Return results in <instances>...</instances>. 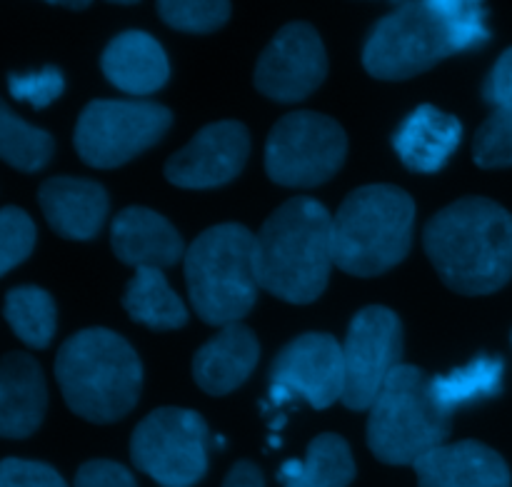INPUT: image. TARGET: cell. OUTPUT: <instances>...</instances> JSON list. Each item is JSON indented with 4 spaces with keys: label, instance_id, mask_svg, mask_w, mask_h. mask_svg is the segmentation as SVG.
Here are the masks:
<instances>
[{
    "label": "cell",
    "instance_id": "d6a6232c",
    "mask_svg": "<svg viewBox=\"0 0 512 487\" xmlns=\"http://www.w3.org/2000/svg\"><path fill=\"white\" fill-rule=\"evenodd\" d=\"M483 100L495 110H512V48L500 55L485 78Z\"/></svg>",
    "mask_w": 512,
    "mask_h": 487
},
{
    "label": "cell",
    "instance_id": "9c48e42d",
    "mask_svg": "<svg viewBox=\"0 0 512 487\" xmlns=\"http://www.w3.org/2000/svg\"><path fill=\"white\" fill-rule=\"evenodd\" d=\"M348 138L328 115L313 110L288 113L273 125L265 143V170L285 188H315L345 163Z\"/></svg>",
    "mask_w": 512,
    "mask_h": 487
},
{
    "label": "cell",
    "instance_id": "83f0119b",
    "mask_svg": "<svg viewBox=\"0 0 512 487\" xmlns=\"http://www.w3.org/2000/svg\"><path fill=\"white\" fill-rule=\"evenodd\" d=\"M473 160L480 168H512V110H493L473 140Z\"/></svg>",
    "mask_w": 512,
    "mask_h": 487
},
{
    "label": "cell",
    "instance_id": "9a60e30c",
    "mask_svg": "<svg viewBox=\"0 0 512 487\" xmlns=\"http://www.w3.org/2000/svg\"><path fill=\"white\" fill-rule=\"evenodd\" d=\"M420 487H510V468L478 440L440 445L413 465Z\"/></svg>",
    "mask_w": 512,
    "mask_h": 487
},
{
    "label": "cell",
    "instance_id": "f546056e",
    "mask_svg": "<svg viewBox=\"0 0 512 487\" xmlns=\"http://www.w3.org/2000/svg\"><path fill=\"white\" fill-rule=\"evenodd\" d=\"M8 88L15 100H25L33 108H48L55 98L63 95L65 80L58 68H43L40 73H10Z\"/></svg>",
    "mask_w": 512,
    "mask_h": 487
},
{
    "label": "cell",
    "instance_id": "3957f363",
    "mask_svg": "<svg viewBox=\"0 0 512 487\" xmlns=\"http://www.w3.org/2000/svg\"><path fill=\"white\" fill-rule=\"evenodd\" d=\"M63 398L90 423H115L135 408L143 388V365L133 345L105 328L70 335L55 358Z\"/></svg>",
    "mask_w": 512,
    "mask_h": 487
},
{
    "label": "cell",
    "instance_id": "e575fe53",
    "mask_svg": "<svg viewBox=\"0 0 512 487\" xmlns=\"http://www.w3.org/2000/svg\"><path fill=\"white\" fill-rule=\"evenodd\" d=\"M60 5H63V8H73V10L88 8V3H60Z\"/></svg>",
    "mask_w": 512,
    "mask_h": 487
},
{
    "label": "cell",
    "instance_id": "5bb4252c",
    "mask_svg": "<svg viewBox=\"0 0 512 487\" xmlns=\"http://www.w3.org/2000/svg\"><path fill=\"white\" fill-rule=\"evenodd\" d=\"M250 155L248 128L238 120L205 125L165 163V178L178 188H220L238 178Z\"/></svg>",
    "mask_w": 512,
    "mask_h": 487
},
{
    "label": "cell",
    "instance_id": "277c9868",
    "mask_svg": "<svg viewBox=\"0 0 512 487\" xmlns=\"http://www.w3.org/2000/svg\"><path fill=\"white\" fill-rule=\"evenodd\" d=\"M415 203L395 185L353 190L333 215L335 265L355 278H375L403 263L413 245Z\"/></svg>",
    "mask_w": 512,
    "mask_h": 487
},
{
    "label": "cell",
    "instance_id": "30bf717a",
    "mask_svg": "<svg viewBox=\"0 0 512 487\" xmlns=\"http://www.w3.org/2000/svg\"><path fill=\"white\" fill-rule=\"evenodd\" d=\"M130 458L160 487H193L208 473V423L195 410H153L135 428Z\"/></svg>",
    "mask_w": 512,
    "mask_h": 487
},
{
    "label": "cell",
    "instance_id": "2e32d148",
    "mask_svg": "<svg viewBox=\"0 0 512 487\" xmlns=\"http://www.w3.org/2000/svg\"><path fill=\"white\" fill-rule=\"evenodd\" d=\"M110 243L120 263L133 268H173L185 258V245L178 230L163 215L150 208H125L115 215Z\"/></svg>",
    "mask_w": 512,
    "mask_h": 487
},
{
    "label": "cell",
    "instance_id": "1f68e13d",
    "mask_svg": "<svg viewBox=\"0 0 512 487\" xmlns=\"http://www.w3.org/2000/svg\"><path fill=\"white\" fill-rule=\"evenodd\" d=\"M75 487H138L128 468L113 460H90L75 475Z\"/></svg>",
    "mask_w": 512,
    "mask_h": 487
},
{
    "label": "cell",
    "instance_id": "4dcf8cb0",
    "mask_svg": "<svg viewBox=\"0 0 512 487\" xmlns=\"http://www.w3.org/2000/svg\"><path fill=\"white\" fill-rule=\"evenodd\" d=\"M0 487H68L50 465L8 458L0 465Z\"/></svg>",
    "mask_w": 512,
    "mask_h": 487
},
{
    "label": "cell",
    "instance_id": "603a6c76",
    "mask_svg": "<svg viewBox=\"0 0 512 487\" xmlns=\"http://www.w3.org/2000/svg\"><path fill=\"white\" fill-rule=\"evenodd\" d=\"M505 360L495 355H480L465 368L453 370L448 375H438L430 380L433 400L440 413L453 418V413L463 405L475 403V400L493 398L503 390Z\"/></svg>",
    "mask_w": 512,
    "mask_h": 487
},
{
    "label": "cell",
    "instance_id": "ac0fdd59",
    "mask_svg": "<svg viewBox=\"0 0 512 487\" xmlns=\"http://www.w3.org/2000/svg\"><path fill=\"white\" fill-rule=\"evenodd\" d=\"M48 408L43 370L33 355L8 353L0 363V435L20 440L33 435Z\"/></svg>",
    "mask_w": 512,
    "mask_h": 487
},
{
    "label": "cell",
    "instance_id": "d6986e66",
    "mask_svg": "<svg viewBox=\"0 0 512 487\" xmlns=\"http://www.w3.org/2000/svg\"><path fill=\"white\" fill-rule=\"evenodd\" d=\"M460 143H463L460 120L430 103L418 105L393 135L395 153L405 168L415 173H438L453 158Z\"/></svg>",
    "mask_w": 512,
    "mask_h": 487
},
{
    "label": "cell",
    "instance_id": "d590c367",
    "mask_svg": "<svg viewBox=\"0 0 512 487\" xmlns=\"http://www.w3.org/2000/svg\"><path fill=\"white\" fill-rule=\"evenodd\" d=\"M510 340H512V335H510Z\"/></svg>",
    "mask_w": 512,
    "mask_h": 487
},
{
    "label": "cell",
    "instance_id": "7c38bea8",
    "mask_svg": "<svg viewBox=\"0 0 512 487\" xmlns=\"http://www.w3.org/2000/svg\"><path fill=\"white\" fill-rule=\"evenodd\" d=\"M328 75V55L310 23H288L275 33L255 65V88L278 103L308 98Z\"/></svg>",
    "mask_w": 512,
    "mask_h": 487
},
{
    "label": "cell",
    "instance_id": "4fadbf2b",
    "mask_svg": "<svg viewBox=\"0 0 512 487\" xmlns=\"http://www.w3.org/2000/svg\"><path fill=\"white\" fill-rule=\"evenodd\" d=\"M270 385L305 398L313 408L325 410L343 400L345 355L328 333H305L290 340L270 368Z\"/></svg>",
    "mask_w": 512,
    "mask_h": 487
},
{
    "label": "cell",
    "instance_id": "cb8c5ba5",
    "mask_svg": "<svg viewBox=\"0 0 512 487\" xmlns=\"http://www.w3.org/2000/svg\"><path fill=\"white\" fill-rule=\"evenodd\" d=\"M5 320L25 345L43 350L48 348L55 335L58 310H55L53 298L43 288L23 285L5 295Z\"/></svg>",
    "mask_w": 512,
    "mask_h": 487
},
{
    "label": "cell",
    "instance_id": "5b68a950",
    "mask_svg": "<svg viewBox=\"0 0 512 487\" xmlns=\"http://www.w3.org/2000/svg\"><path fill=\"white\" fill-rule=\"evenodd\" d=\"M190 303L208 325L240 323L258 298L255 235L245 225H213L185 253Z\"/></svg>",
    "mask_w": 512,
    "mask_h": 487
},
{
    "label": "cell",
    "instance_id": "ffe728a7",
    "mask_svg": "<svg viewBox=\"0 0 512 487\" xmlns=\"http://www.w3.org/2000/svg\"><path fill=\"white\" fill-rule=\"evenodd\" d=\"M105 78L130 95H150L170 78V63L163 45L143 30H125L115 35L100 58Z\"/></svg>",
    "mask_w": 512,
    "mask_h": 487
},
{
    "label": "cell",
    "instance_id": "e0dca14e",
    "mask_svg": "<svg viewBox=\"0 0 512 487\" xmlns=\"http://www.w3.org/2000/svg\"><path fill=\"white\" fill-rule=\"evenodd\" d=\"M38 203L50 228L68 240H90L100 233L108 215V193L85 178H50L40 185Z\"/></svg>",
    "mask_w": 512,
    "mask_h": 487
},
{
    "label": "cell",
    "instance_id": "836d02e7",
    "mask_svg": "<svg viewBox=\"0 0 512 487\" xmlns=\"http://www.w3.org/2000/svg\"><path fill=\"white\" fill-rule=\"evenodd\" d=\"M223 487H265L263 473L255 468L248 460H240V463L233 465L228 475H225Z\"/></svg>",
    "mask_w": 512,
    "mask_h": 487
},
{
    "label": "cell",
    "instance_id": "44dd1931",
    "mask_svg": "<svg viewBox=\"0 0 512 487\" xmlns=\"http://www.w3.org/2000/svg\"><path fill=\"white\" fill-rule=\"evenodd\" d=\"M260 358V343L243 323L228 325L195 353L193 378L208 395H228L250 378Z\"/></svg>",
    "mask_w": 512,
    "mask_h": 487
},
{
    "label": "cell",
    "instance_id": "4316f807",
    "mask_svg": "<svg viewBox=\"0 0 512 487\" xmlns=\"http://www.w3.org/2000/svg\"><path fill=\"white\" fill-rule=\"evenodd\" d=\"M165 25L185 33H213L228 23L230 3L223 0H165L158 3Z\"/></svg>",
    "mask_w": 512,
    "mask_h": 487
},
{
    "label": "cell",
    "instance_id": "ba28073f",
    "mask_svg": "<svg viewBox=\"0 0 512 487\" xmlns=\"http://www.w3.org/2000/svg\"><path fill=\"white\" fill-rule=\"evenodd\" d=\"M173 113L150 100H93L75 125V150L90 168H118L153 148Z\"/></svg>",
    "mask_w": 512,
    "mask_h": 487
},
{
    "label": "cell",
    "instance_id": "8992f818",
    "mask_svg": "<svg viewBox=\"0 0 512 487\" xmlns=\"http://www.w3.org/2000/svg\"><path fill=\"white\" fill-rule=\"evenodd\" d=\"M430 380L415 365H398L390 373L368 418V445L380 463L415 465L445 445L450 418L435 405Z\"/></svg>",
    "mask_w": 512,
    "mask_h": 487
},
{
    "label": "cell",
    "instance_id": "d4e9b609",
    "mask_svg": "<svg viewBox=\"0 0 512 487\" xmlns=\"http://www.w3.org/2000/svg\"><path fill=\"white\" fill-rule=\"evenodd\" d=\"M355 478L350 445L340 435L325 433L310 443L298 475L283 487H348Z\"/></svg>",
    "mask_w": 512,
    "mask_h": 487
},
{
    "label": "cell",
    "instance_id": "52a82bcc",
    "mask_svg": "<svg viewBox=\"0 0 512 487\" xmlns=\"http://www.w3.org/2000/svg\"><path fill=\"white\" fill-rule=\"evenodd\" d=\"M465 50L448 0H420L403 3L375 23L365 40L363 65L373 78L405 80Z\"/></svg>",
    "mask_w": 512,
    "mask_h": 487
},
{
    "label": "cell",
    "instance_id": "6da1fadb",
    "mask_svg": "<svg viewBox=\"0 0 512 487\" xmlns=\"http://www.w3.org/2000/svg\"><path fill=\"white\" fill-rule=\"evenodd\" d=\"M425 253L450 290L490 295L512 278V215L488 198H460L435 213Z\"/></svg>",
    "mask_w": 512,
    "mask_h": 487
},
{
    "label": "cell",
    "instance_id": "7a4b0ae2",
    "mask_svg": "<svg viewBox=\"0 0 512 487\" xmlns=\"http://www.w3.org/2000/svg\"><path fill=\"white\" fill-rule=\"evenodd\" d=\"M260 288L293 305H308L328 288L333 255V215L313 198L280 205L255 235Z\"/></svg>",
    "mask_w": 512,
    "mask_h": 487
},
{
    "label": "cell",
    "instance_id": "f1b7e54d",
    "mask_svg": "<svg viewBox=\"0 0 512 487\" xmlns=\"http://www.w3.org/2000/svg\"><path fill=\"white\" fill-rule=\"evenodd\" d=\"M35 245V225L25 210L3 208L0 213V273H10L23 263Z\"/></svg>",
    "mask_w": 512,
    "mask_h": 487
},
{
    "label": "cell",
    "instance_id": "484cf974",
    "mask_svg": "<svg viewBox=\"0 0 512 487\" xmlns=\"http://www.w3.org/2000/svg\"><path fill=\"white\" fill-rule=\"evenodd\" d=\"M53 150L55 143L45 130L20 120L5 103L0 105V155L5 163L23 173H35L50 163Z\"/></svg>",
    "mask_w": 512,
    "mask_h": 487
},
{
    "label": "cell",
    "instance_id": "8fae6325",
    "mask_svg": "<svg viewBox=\"0 0 512 487\" xmlns=\"http://www.w3.org/2000/svg\"><path fill=\"white\" fill-rule=\"evenodd\" d=\"M345 390L343 405L370 410L403 358L400 318L383 305H368L350 320L343 343Z\"/></svg>",
    "mask_w": 512,
    "mask_h": 487
},
{
    "label": "cell",
    "instance_id": "7402d4cb",
    "mask_svg": "<svg viewBox=\"0 0 512 487\" xmlns=\"http://www.w3.org/2000/svg\"><path fill=\"white\" fill-rule=\"evenodd\" d=\"M130 320L150 330H178L188 323V310L165 280L163 270L140 268L123 295Z\"/></svg>",
    "mask_w": 512,
    "mask_h": 487
}]
</instances>
